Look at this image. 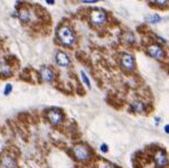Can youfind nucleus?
<instances>
[{
    "label": "nucleus",
    "instance_id": "5",
    "mask_svg": "<svg viewBox=\"0 0 169 168\" xmlns=\"http://www.w3.org/2000/svg\"><path fill=\"white\" fill-rule=\"evenodd\" d=\"M147 53L150 55L151 57H154L156 59L162 61L165 59V51L164 48L158 44H151L147 47Z\"/></svg>",
    "mask_w": 169,
    "mask_h": 168
},
{
    "label": "nucleus",
    "instance_id": "16",
    "mask_svg": "<svg viewBox=\"0 0 169 168\" xmlns=\"http://www.w3.org/2000/svg\"><path fill=\"white\" fill-rule=\"evenodd\" d=\"M81 76H82V80H83V82L85 83V85H86L88 89L91 88V83H90V80H88V75L85 74L84 71H81Z\"/></svg>",
    "mask_w": 169,
    "mask_h": 168
},
{
    "label": "nucleus",
    "instance_id": "12",
    "mask_svg": "<svg viewBox=\"0 0 169 168\" xmlns=\"http://www.w3.org/2000/svg\"><path fill=\"white\" fill-rule=\"evenodd\" d=\"M131 109L134 111V112H138V113H141V112H144L146 111V104H144L142 101H133L131 103Z\"/></svg>",
    "mask_w": 169,
    "mask_h": 168
},
{
    "label": "nucleus",
    "instance_id": "10",
    "mask_svg": "<svg viewBox=\"0 0 169 168\" xmlns=\"http://www.w3.org/2000/svg\"><path fill=\"white\" fill-rule=\"evenodd\" d=\"M0 166L2 168H15L16 160L11 156H4L0 159Z\"/></svg>",
    "mask_w": 169,
    "mask_h": 168
},
{
    "label": "nucleus",
    "instance_id": "1",
    "mask_svg": "<svg viewBox=\"0 0 169 168\" xmlns=\"http://www.w3.org/2000/svg\"><path fill=\"white\" fill-rule=\"evenodd\" d=\"M57 37L61 44L65 45V46H72L75 44V34L68 26H62L59 27L57 30Z\"/></svg>",
    "mask_w": 169,
    "mask_h": 168
},
{
    "label": "nucleus",
    "instance_id": "17",
    "mask_svg": "<svg viewBox=\"0 0 169 168\" xmlns=\"http://www.w3.org/2000/svg\"><path fill=\"white\" fill-rule=\"evenodd\" d=\"M149 4H154V5H157L158 7H167L169 5V1H150Z\"/></svg>",
    "mask_w": 169,
    "mask_h": 168
},
{
    "label": "nucleus",
    "instance_id": "18",
    "mask_svg": "<svg viewBox=\"0 0 169 168\" xmlns=\"http://www.w3.org/2000/svg\"><path fill=\"white\" fill-rule=\"evenodd\" d=\"M12 91V85L10 83L6 84V86H5V90H4V95H8L9 93H11Z\"/></svg>",
    "mask_w": 169,
    "mask_h": 168
},
{
    "label": "nucleus",
    "instance_id": "4",
    "mask_svg": "<svg viewBox=\"0 0 169 168\" xmlns=\"http://www.w3.org/2000/svg\"><path fill=\"white\" fill-rule=\"evenodd\" d=\"M90 20L94 26H101L107 22V14L101 9H94L90 14Z\"/></svg>",
    "mask_w": 169,
    "mask_h": 168
},
{
    "label": "nucleus",
    "instance_id": "21",
    "mask_svg": "<svg viewBox=\"0 0 169 168\" xmlns=\"http://www.w3.org/2000/svg\"><path fill=\"white\" fill-rule=\"evenodd\" d=\"M46 4L47 5H54L55 4V1H53V0H47V1H46Z\"/></svg>",
    "mask_w": 169,
    "mask_h": 168
},
{
    "label": "nucleus",
    "instance_id": "14",
    "mask_svg": "<svg viewBox=\"0 0 169 168\" xmlns=\"http://www.w3.org/2000/svg\"><path fill=\"white\" fill-rule=\"evenodd\" d=\"M146 22H148L149 24H157L161 20V17L158 15V14H154V15H148L144 17Z\"/></svg>",
    "mask_w": 169,
    "mask_h": 168
},
{
    "label": "nucleus",
    "instance_id": "2",
    "mask_svg": "<svg viewBox=\"0 0 169 168\" xmlns=\"http://www.w3.org/2000/svg\"><path fill=\"white\" fill-rule=\"evenodd\" d=\"M73 155L78 161H86L91 158V150L84 143H78L73 147Z\"/></svg>",
    "mask_w": 169,
    "mask_h": 168
},
{
    "label": "nucleus",
    "instance_id": "19",
    "mask_svg": "<svg viewBox=\"0 0 169 168\" xmlns=\"http://www.w3.org/2000/svg\"><path fill=\"white\" fill-rule=\"evenodd\" d=\"M100 149L102 153H108V150H109V147H108L107 143H102L101 146H100Z\"/></svg>",
    "mask_w": 169,
    "mask_h": 168
},
{
    "label": "nucleus",
    "instance_id": "20",
    "mask_svg": "<svg viewBox=\"0 0 169 168\" xmlns=\"http://www.w3.org/2000/svg\"><path fill=\"white\" fill-rule=\"evenodd\" d=\"M164 130H165L166 133H169V124H166L165 128H164Z\"/></svg>",
    "mask_w": 169,
    "mask_h": 168
},
{
    "label": "nucleus",
    "instance_id": "9",
    "mask_svg": "<svg viewBox=\"0 0 169 168\" xmlns=\"http://www.w3.org/2000/svg\"><path fill=\"white\" fill-rule=\"evenodd\" d=\"M39 74H41V80L45 81V82H51L55 77V74L51 71V67H47V66H43L39 69Z\"/></svg>",
    "mask_w": 169,
    "mask_h": 168
},
{
    "label": "nucleus",
    "instance_id": "7",
    "mask_svg": "<svg viewBox=\"0 0 169 168\" xmlns=\"http://www.w3.org/2000/svg\"><path fill=\"white\" fill-rule=\"evenodd\" d=\"M47 118L51 124H58L63 121L62 112H61L59 110H56V109H53V110H51V111H48Z\"/></svg>",
    "mask_w": 169,
    "mask_h": 168
},
{
    "label": "nucleus",
    "instance_id": "6",
    "mask_svg": "<svg viewBox=\"0 0 169 168\" xmlns=\"http://www.w3.org/2000/svg\"><path fill=\"white\" fill-rule=\"evenodd\" d=\"M120 63H121V67L124 71H133L136 67V62H134V57L131 54H122L121 59H120Z\"/></svg>",
    "mask_w": 169,
    "mask_h": 168
},
{
    "label": "nucleus",
    "instance_id": "3",
    "mask_svg": "<svg viewBox=\"0 0 169 168\" xmlns=\"http://www.w3.org/2000/svg\"><path fill=\"white\" fill-rule=\"evenodd\" d=\"M154 163L157 168H166L168 166V156L164 149H157L154 155Z\"/></svg>",
    "mask_w": 169,
    "mask_h": 168
},
{
    "label": "nucleus",
    "instance_id": "8",
    "mask_svg": "<svg viewBox=\"0 0 169 168\" xmlns=\"http://www.w3.org/2000/svg\"><path fill=\"white\" fill-rule=\"evenodd\" d=\"M55 59L57 65L61 66V67H67V66L70 65V57H68V55L62 51H58L56 53Z\"/></svg>",
    "mask_w": 169,
    "mask_h": 168
},
{
    "label": "nucleus",
    "instance_id": "22",
    "mask_svg": "<svg viewBox=\"0 0 169 168\" xmlns=\"http://www.w3.org/2000/svg\"><path fill=\"white\" fill-rule=\"evenodd\" d=\"M103 168H115L114 166H112V165H104L103 166Z\"/></svg>",
    "mask_w": 169,
    "mask_h": 168
},
{
    "label": "nucleus",
    "instance_id": "13",
    "mask_svg": "<svg viewBox=\"0 0 169 168\" xmlns=\"http://www.w3.org/2000/svg\"><path fill=\"white\" fill-rule=\"evenodd\" d=\"M12 73V69L7 63H0V75L2 76H9Z\"/></svg>",
    "mask_w": 169,
    "mask_h": 168
},
{
    "label": "nucleus",
    "instance_id": "11",
    "mask_svg": "<svg viewBox=\"0 0 169 168\" xmlns=\"http://www.w3.org/2000/svg\"><path fill=\"white\" fill-rule=\"evenodd\" d=\"M18 19L20 20V22H22V24H27V22H29L30 19V12L28 9H20V10L18 11Z\"/></svg>",
    "mask_w": 169,
    "mask_h": 168
},
{
    "label": "nucleus",
    "instance_id": "15",
    "mask_svg": "<svg viewBox=\"0 0 169 168\" xmlns=\"http://www.w3.org/2000/svg\"><path fill=\"white\" fill-rule=\"evenodd\" d=\"M123 42L128 43V44H132L134 42V35L132 33H125L123 35Z\"/></svg>",
    "mask_w": 169,
    "mask_h": 168
}]
</instances>
